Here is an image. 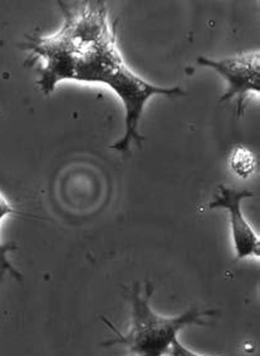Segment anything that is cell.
Here are the masks:
<instances>
[{
	"mask_svg": "<svg viewBox=\"0 0 260 356\" xmlns=\"http://www.w3.org/2000/svg\"><path fill=\"white\" fill-rule=\"evenodd\" d=\"M70 42V40H68ZM73 48V76L72 81L102 83L114 90L125 106L126 132L111 148L126 152L132 142L140 145L144 137L139 134L141 117L150 98L184 97L180 87L162 88L146 82L127 67L116 45L114 34L89 45H75Z\"/></svg>",
	"mask_w": 260,
	"mask_h": 356,
	"instance_id": "cell-1",
	"label": "cell"
},
{
	"mask_svg": "<svg viewBox=\"0 0 260 356\" xmlns=\"http://www.w3.org/2000/svg\"><path fill=\"white\" fill-rule=\"evenodd\" d=\"M153 286L147 282L145 291L142 293L141 285L134 284L130 291L128 299L131 302V325L126 334H121L114 326L109 324L116 337L114 340L103 343L105 346L120 345L128 350L130 355L134 356H165L169 355L174 341L178 340L181 331L194 326L205 325V318L213 316L214 310L189 309L174 318H166L153 312L150 306L153 298Z\"/></svg>",
	"mask_w": 260,
	"mask_h": 356,
	"instance_id": "cell-2",
	"label": "cell"
},
{
	"mask_svg": "<svg viewBox=\"0 0 260 356\" xmlns=\"http://www.w3.org/2000/svg\"><path fill=\"white\" fill-rule=\"evenodd\" d=\"M197 63L216 70L228 82V90L222 97V102L236 98L238 115L244 113L247 98L253 93L260 92V58L259 51L241 53L234 57L213 60L200 57Z\"/></svg>",
	"mask_w": 260,
	"mask_h": 356,
	"instance_id": "cell-3",
	"label": "cell"
},
{
	"mask_svg": "<svg viewBox=\"0 0 260 356\" xmlns=\"http://www.w3.org/2000/svg\"><path fill=\"white\" fill-rule=\"evenodd\" d=\"M247 197H253V193L245 190L239 191L227 186H219L214 200L209 204L211 210L222 209L229 213V226L236 260H258L260 257L259 236L249 225L241 211V202Z\"/></svg>",
	"mask_w": 260,
	"mask_h": 356,
	"instance_id": "cell-4",
	"label": "cell"
},
{
	"mask_svg": "<svg viewBox=\"0 0 260 356\" xmlns=\"http://www.w3.org/2000/svg\"><path fill=\"white\" fill-rule=\"evenodd\" d=\"M17 245L13 242H3L0 240V276L4 274L12 275L15 280H22L23 276L13 266V264L8 259V254L17 250Z\"/></svg>",
	"mask_w": 260,
	"mask_h": 356,
	"instance_id": "cell-5",
	"label": "cell"
},
{
	"mask_svg": "<svg viewBox=\"0 0 260 356\" xmlns=\"http://www.w3.org/2000/svg\"><path fill=\"white\" fill-rule=\"evenodd\" d=\"M169 355L170 356H211V355H204L200 353H197L194 350H190L189 348H186L185 345L180 343L178 340L174 341L172 343L171 349L169 351Z\"/></svg>",
	"mask_w": 260,
	"mask_h": 356,
	"instance_id": "cell-6",
	"label": "cell"
},
{
	"mask_svg": "<svg viewBox=\"0 0 260 356\" xmlns=\"http://www.w3.org/2000/svg\"><path fill=\"white\" fill-rule=\"evenodd\" d=\"M128 356H134V355H128Z\"/></svg>",
	"mask_w": 260,
	"mask_h": 356,
	"instance_id": "cell-7",
	"label": "cell"
}]
</instances>
